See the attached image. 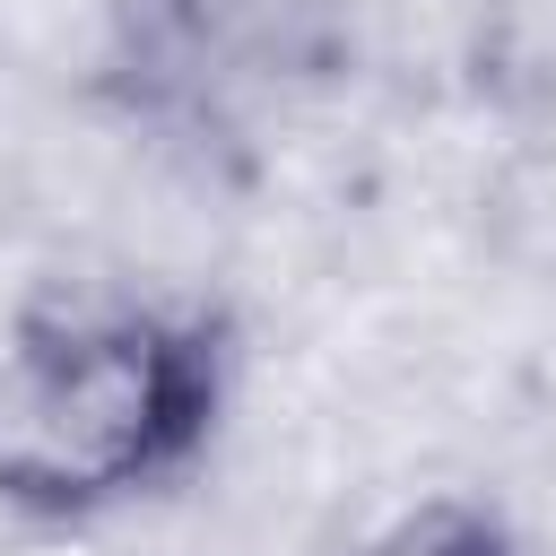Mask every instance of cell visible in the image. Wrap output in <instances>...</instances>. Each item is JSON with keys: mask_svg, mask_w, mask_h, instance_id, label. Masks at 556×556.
I'll return each instance as SVG.
<instances>
[{"mask_svg": "<svg viewBox=\"0 0 556 556\" xmlns=\"http://www.w3.org/2000/svg\"><path fill=\"white\" fill-rule=\"evenodd\" d=\"M348 556H521L504 513L486 504H460V495H434V504H408L400 521L365 530Z\"/></svg>", "mask_w": 556, "mask_h": 556, "instance_id": "cell-2", "label": "cell"}, {"mask_svg": "<svg viewBox=\"0 0 556 556\" xmlns=\"http://www.w3.org/2000/svg\"><path fill=\"white\" fill-rule=\"evenodd\" d=\"M217 417V330L165 304L35 313L0 348V504L96 521L165 486Z\"/></svg>", "mask_w": 556, "mask_h": 556, "instance_id": "cell-1", "label": "cell"}]
</instances>
